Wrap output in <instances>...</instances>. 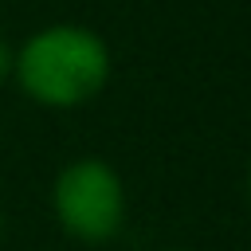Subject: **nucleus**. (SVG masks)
<instances>
[{
  "label": "nucleus",
  "mask_w": 251,
  "mask_h": 251,
  "mask_svg": "<svg viewBox=\"0 0 251 251\" xmlns=\"http://www.w3.org/2000/svg\"><path fill=\"white\" fill-rule=\"evenodd\" d=\"M114 59L106 39L82 24H47L31 31L12 59V82L43 110H78L110 82Z\"/></svg>",
  "instance_id": "obj_1"
},
{
  "label": "nucleus",
  "mask_w": 251,
  "mask_h": 251,
  "mask_svg": "<svg viewBox=\"0 0 251 251\" xmlns=\"http://www.w3.org/2000/svg\"><path fill=\"white\" fill-rule=\"evenodd\" d=\"M51 216L86 247L114 243L126 227V180L102 157H75L51 180Z\"/></svg>",
  "instance_id": "obj_2"
},
{
  "label": "nucleus",
  "mask_w": 251,
  "mask_h": 251,
  "mask_svg": "<svg viewBox=\"0 0 251 251\" xmlns=\"http://www.w3.org/2000/svg\"><path fill=\"white\" fill-rule=\"evenodd\" d=\"M12 59H16V43H8V35H0V82L12 78Z\"/></svg>",
  "instance_id": "obj_3"
},
{
  "label": "nucleus",
  "mask_w": 251,
  "mask_h": 251,
  "mask_svg": "<svg viewBox=\"0 0 251 251\" xmlns=\"http://www.w3.org/2000/svg\"><path fill=\"white\" fill-rule=\"evenodd\" d=\"M243 196H247V208H251V161H247V173H243Z\"/></svg>",
  "instance_id": "obj_4"
},
{
  "label": "nucleus",
  "mask_w": 251,
  "mask_h": 251,
  "mask_svg": "<svg viewBox=\"0 0 251 251\" xmlns=\"http://www.w3.org/2000/svg\"><path fill=\"white\" fill-rule=\"evenodd\" d=\"M0 235H4V208H0Z\"/></svg>",
  "instance_id": "obj_5"
},
{
  "label": "nucleus",
  "mask_w": 251,
  "mask_h": 251,
  "mask_svg": "<svg viewBox=\"0 0 251 251\" xmlns=\"http://www.w3.org/2000/svg\"><path fill=\"white\" fill-rule=\"evenodd\" d=\"M165 251H188V247H165Z\"/></svg>",
  "instance_id": "obj_6"
}]
</instances>
